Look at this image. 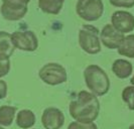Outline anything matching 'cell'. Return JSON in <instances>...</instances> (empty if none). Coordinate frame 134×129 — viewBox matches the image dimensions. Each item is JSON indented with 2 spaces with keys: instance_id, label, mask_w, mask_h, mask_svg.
<instances>
[{
  "instance_id": "obj_7",
  "label": "cell",
  "mask_w": 134,
  "mask_h": 129,
  "mask_svg": "<svg viewBox=\"0 0 134 129\" xmlns=\"http://www.w3.org/2000/svg\"><path fill=\"white\" fill-rule=\"evenodd\" d=\"M0 12L4 19L9 21H17L22 19L28 11V5L15 2L11 0H2Z\"/></svg>"
},
{
  "instance_id": "obj_2",
  "label": "cell",
  "mask_w": 134,
  "mask_h": 129,
  "mask_svg": "<svg viewBox=\"0 0 134 129\" xmlns=\"http://www.w3.org/2000/svg\"><path fill=\"white\" fill-rule=\"evenodd\" d=\"M84 80L87 88L97 97L106 95L110 90V80L103 69L97 65H90L84 71Z\"/></svg>"
},
{
  "instance_id": "obj_20",
  "label": "cell",
  "mask_w": 134,
  "mask_h": 129,
  "mask_svg": "<svg viewBox=\"0 0 134 129\" xmlns=\"http://www.w3.org/2000/svg\"><path fill=\"white\" fill-rule=\"evenodd\" d=\"M10 71V61L9 59H0V78H3Z\"/></svg>"
},
{
  "instance_id": "obj_21",
  "label": "cell",
  "mask_w": 134,
  "mask_h": 129,
  "mask_svg": "<svg viewBox=\"0 0 134 129\" xmlns=\"http://www.w3.org/2000/svg\"><path fill=\"white\" fill-rule=\"evenodd\" d=\"M7 96V84L5 81L0 80V100Z\"/></svg>"
},
{
  "instance_id": "obj_1",
  "label": "cell",
  "mask_w": 134,
  "mask_h": 129,
  "mask_svg": "<svg viewBox=\"0 0 134 129\" xmlns=\"http://www.w3.org/2000/svg\"><path fill=\"white\" fill-rule=\"evenodd\" d=\"M69 112L75 121L82 123L94 122L100 112V102L91 92L81 91L77 98L69 105Z\"/></svg>"
},
{
  "instance_id": "obj_18",
  "label": "cell",
  "mask_w": 134,
  "mask_h": 129,
  "mask_svg": "<svg viewBox=\"0 0 134 129\" xmlns=\"http://www.w3.org/2000/svg\"><path fill=\"white\" fill-rule=\"evenodd\" d=\"M68 129H98V127L94 122L82 123L78 121H73L72 123H70Z\"/></svg>"
},
{
  "instance_id": "obj_11",
  "label": "cell",
  "mask_w": 134,
  "mask_h": 129,
  "mask_svg": "<svg viewBox=\"0 0 134 129\" xmlns=\"http://www.w3.org/2000/svg\"><path fill=\"white\" fill-rule=\"evenodd\" d=\"M112 72L114 75L119 79H126L132 75L133 72V66L132 64L127 60L124 59H118L114 61L112 65Z\"/></svg>"
},
{
  "instance_id": "obj_24",
  "label": "cell",
  "mask_w": 134,
  "mask_h": 129,
  "mask_svg": "<svg viewBox=\"0 0 134 129\" xmlns=\"http://www.w3.org/2000/svg\"><path fill=\"white\" fill-rule=\"evenodd\" d=\"M129 129H134V124L130 125V126H129Z\"/></svg>"
},
{
  "instance_id": "obj_25",
  "label": "cell",
  "mask_w": 134,
  "mask_h": 129,
  "mask_svg": "<svg viewBox=\"0 0 134 129\" xmlns=\"http://www.w3.org/2000/svg\"><path fill=\"white\" fill-rule=\"evenodd\" d=\"M0 129H4V128H3V126H1V125H0Z\"/></svg>"
},
{
  "instance_id": "obj_22",
  "label": "cell",
  "mask_w": 134,
  "mask_h": 129,
  "mask_svg": "<svg viewBox=\"0 0 134 129\" xmlns=\"http://www.w3.org/2000/svg\"><path fill=\"white\" fill-rule=\"evenodd\" d=\"M11 1H15V2H19V3H23V4H27L30 2V0H11Z\"/></svg>"
},
{
  "instance_id": "obj_16",
  "label": "cell",
  "mask_w": 134,
  "mask_h": 129,
  "mask_svg": "<svg viewBox=\"0 0 134 129\" xmlns=\"http://www.w3.org/2000/svg\"><path fill=\"white\" fill-rule=\"evenodd\" d=\"M16 107L4 105L0 107V125L3 127L10 126L16 114Z\"/></svg>"
},
{
  "instance_id": "obj_13",
  "label": "cell",
  "mask_w": 134,
  "mask_h": 129,
  "mask_svg": "<svg viewBox=\"0 0 134 129\" xmlns=\"http://www.w3.org/2000/svg\"><path fill=\"white\" fill-rule=\"evenodd\" d=\"M65 0H38V8L42 12L58 15L62 11Z\"/></svg>"
},
{
  "instance_id": "obj_15",
  "label": "cell",
  "mask_w": 134,
  "mask_h": 129,
  "mask_svg": "<svg viewBox=\"0 0 134 129\" xmlns=\"http://www.w3.org/2000/svg\"><path fill=\"white\" fill-rule=\"evenodd\" d=\"M117 52L122 57L134 59V34H128L124 36L120 46L117 48Z\"/></svg>"
},
{
  "instance_id": "obj_5",
  "label": "cell",
  "mask_w": 134,
  "mask_h": 129,
  "mask_svg": "<svg viewBox=\"0 0 134 129\" xmlns=\"http://www.w3.org/2000/svg\"><path fill=\"white\" fill-rule=\"evenodd\" d=\"M40 80L51 86H57L66 83L68 80V74L66 69L58 63L46 64L38 72Z\"/></svg>"
},
{
  "instance_id": "obj_8",
  "label": "cell",
  "mask_w": 134,
  "mask_h": 129,
  "mask_svg": "<svg viewBox=\"0 0 134 129\" xmlns=\"http://www.w3.org/2000/svg\"><path fill=\"white\" fill-rule=\"evenodd\" d=\"M111 24L122 33H129L134 30V15L126 10H117L111 16Z\"/></svg>"
},
{
  "instance_id": "obj_17",
  "label": "cell",
  "mask_w": 134,
  "mask_h": 129,
  "mask_svg": "<svg viewBox=\"0 0 134 129\" xmlns=\"http://www.w3.org/2000/svg\"><path fill=\"white\" fill-rule=\"evenodd\" d=\"M122 100L130 110L134 111V86H127L122 91Z\"/></svg>"
},
{
  "instance_id": "obj_23",
  "label": "cell",
  "mask_w": 134,
  "mask_h": 129,
  "mask_svg": "<svg viewBox=\"0 0 134 129\" xmlns=\"http://www.w3.org/2000/svg\"><path fill=\"white\" fill-rule=\"evenodd\" d=\"M130 83H131V85H133V86H134V75H133V77L131 78V80H130Z\"/></svg>"
},
{
  "instance_id": "obj_12",
  "label": "cell",
  "mask_w": 134,
  "mask_h": 129,
  "mask_svg": "<svg viewBox=\"0 0 134 129\" xmlns=\"http://www.w3.org/2000/svg\"><path fill=\"white\" fill-rule=\"evenodd\" d=\"M15 51L11 34L6 31H0V59H9Z\"/></svg>"
},
{
  "instance_id": "obj_4",
  "label": "cell",
  "mask_w": 134,
  "mask_h": 129,
  "mask_svg": "<svg viewBox=\"0 0 134 129\" xmlns=\"http://www.w3.org/2000/svg\"><path fill=\"white\" fill-rule=\"evenodd\" d=\"M76 12L83 20L97 21L104 14V3L102 0H78Z\"/></svg>"
},
{
  "instance_id": "obj_6",
  "label": "cell",
  "mask_w": 134,
  "mask_h": 129,
  "mask_svg": "<svg viewBox=\"0 0 134 129\" xmlns=\"http://www.w3.org/2000/svg\"><path fill=\"white\" fill-rule=\"evenodd\" d=\"M15 48L23 52H34L38 48V38L31 30H18L11 33Z\"/></svg>"
},
{
  "instance_id": "obj_9",
  "label": "cell",
  "mask_w": 134,
  "mask_h": 129,
  "mask_svg": "<svg viewBox=\"0 0 134 129\" xmlns=\"http://www.w3.org/2000/svg\"><path fill=\"white\" fill-rule=\"evenodd\" d=\"M41 124L46 129H60L65 124V115L59 108L48 107L42 112Z\"/></svg>"
},
{
  "instance_id": "obj_3",
  "label": "cell",
  "mask_w": 134,
  "mask_h": 129,
  "mask_svg": "<svg viewBox=\"0 0 134 129\" xmlns=\"http://www.w3.org/2000/svg\"><path fill=\"white\" fill-rule=\"evenodd\" d=\"M79 44L89 54H97L101 52L100 31L94 25L84 24L79 30Z\"/></svg>"
},
{
  "instance_id": "obj_14",
  "label": "cell",
  "mask_w": 134,
  "mask_h": 129,
  "mask_svg": "<svg viewBox=\"0 0 134 129\" xmlns=\"http://www.w3.org/2000/svg\"><path fill=\"white\" fill-rule=\"evenodd\" d=\"M35 115L31 110H20L16 115V124L21 129H29L35 124Z\"/></svg>"
},
{
  "instance_id": "obj_19",
  "label": "cell",
  "mask_w": 134,
  "mask_h": 129,
  "mask_svg": "<svg viewBox=\"0 0 134 129\" xmlns=\"http://www.w3.org/2000/svg\"><path fill=\"white\" fill-rule=\"evenodd\" d=\"M110 4L119 8H132L134 7V0H109Z\"/></svg>"
},
{
  "instance_id": "obj_10",
  "label": "cell",
  "mask_w": 134,
  "mask_h": 129,
  "mask_svg": "<svg viewBox=\"0 0 134 129\" xmlns=\"http://www.w3.org/2000/svg\"><path fill=\"white\" fill-rule=\"evenodd\" d=\"M124 33L115 29L114 26L110 23L106 24L102 28L100 32V41L101 42L110 49H117L120 46L121 41L124 38Z\"/></svg>"
}]
</instances>
